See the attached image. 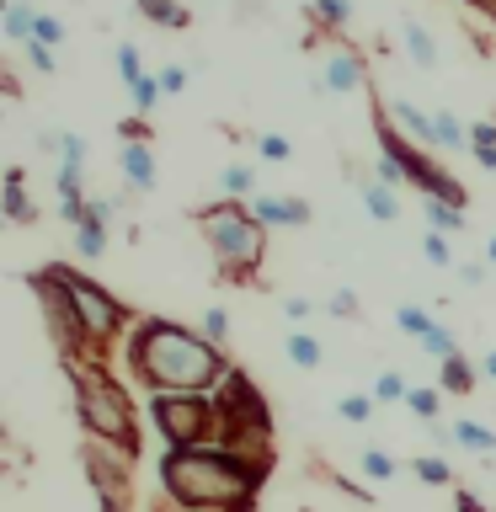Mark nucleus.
<instances>
[{"label":"nucleus","mask_w":496,"mask_h":512,"mask_svg":"<svg viewBox=\"0 0 496 512\" xmlns=\"http://www.w3.org/2000/svg\"><path fill=\"white\" fill-rule=\"evenodd\" d=\"M128 374L150 384L155 395H214L230 379V358L203 331L176 326V320H139L128 331Z\"/></svg>","instance_id":"f257e3e1"},{"label":"nucleus","mask_w":496,"mask_h":512,"mask_svg":"<svg viewBox=\"0 0 496 512\" xmlns=\"http://www.w3.org/2000/svg\"><path fill=\"white\" fill-rule=\"evenodd\" d=\"M267 480V459L235 454L224 443L208 448H166L160 486L182 512H251Z\"/></svg>","instance_id":"f03ea898"},{"label":"nucleus","mask_w":496,"mask_h":512,"mask_svg":"<svg viewBox=\"0 0 496 512\" xmlns=\"http://www.w3.org/2000/svg\"><path fill=\"white\" fill-rule=\"evenodd\" d=\"M70 368V390H75V416L91 432V443H107L118 454H139V427H134V400L118 384L107 363H64Z\"/></svg>","instance_id":"7ed1b4c3"},{"label":"nucleus","mask_w":496,"mask_h":512,"mask_svg":"<svg viewBox=\"0 0 496 512\" xmlns=\"http://www.w3.org/2000/svg\"><path fill=\"white\" fill-rule=\"evenodd\" d=\"M192 219H198L208 251H214L219 278H251V272L262 267V256H267V224L251 214V203L219 198V203L198 208Z\"/></svg>","instance_id":"20e7f679"},{"label":"nucleus","mask_w":496,"mask_h":512,"mask_svg":"<svg viewBox=\"0 0 496 512\" xmlns=\"http://www.w3.org/2000/svg\"><path fill=\"white\" fill-rule=\"evenodd\" d=\"M214 406H219V443L235 448V454H251V459H267V443H272V411L267 400L256 395V384L230 368V379L214 390Z\"/></svg>","instance_id":"39448f33"},{"label":"nucleus","mask_w":496,"mask_h":512,"mask_svg":"<svg viewBox=\"0 0 496 512\" xmlns=\"http://www.w3.org/2000/svg\"><path fill=\"white\" fill-rule=\"evenodd\" d=\"M54 278H59V288L70 294V304H75V315H80V326H86V336H91V347H96V358L107 363V352H112V342L128 331V304L123 299H112L102 283H91L86 272H75V267H59L54 262Z\"/></svg>","instance_id":"423d86ee"},{"label":"nucleus","mask_w":496,"mask_h":512,"mask_svg":"<svg viewBox=\"0 0 496 512\" xmlns=\"http://www.w3.org/2000/svg\"><path fill=\"white\" fill-rule=\"evenodd\" d=\"M150 416H155V432L166 438V448H208V443H219L214 395H155Z\"/></svg>","instance_id":"0eeeda50"},{"label":"nucleus","mask_w":496,"mask_h":512,"mask_svg":"<svg viewBox=\"0 0 496 512\" xmlns=\"http://www.w3.org/2000/svg\"><path fill=\"white\" fill-rule=\"evenodd\" d=\"M27 288H32V294H38V304H43V320H48V331H54V342H59V358H64V363H102V358H96V347H91V336H86V326H80L70 294L59 288L54 267L27 272Z\"/></svg>","instance_id":"6e6552de"},{"label":"nucleus","mask_w":496,"mask_h":512,"mask_svg":"<svg viewBox=\"0 0 496 512\" xmlns=\"http://www.w3.org/2000/svg\"><path fill=\"white\" fill-rule=\"evenodd\" d=\"M80 464H86V480H91L102 512H128V502H134L128 454H118V448H107V443H86V448H80Z\"/></svg>","instance_id":"1a4fd4ad"},{"label":"nucleus","mask_w":496,"mask_h":512,"mask_svg":"<svg viewBox=\"0 0 496 512\" xmlns=\"http://www.w3.org/2000/svg\"><path fill=\"white\" fill-rule=\"evenodd\" d=\"M368 86V70H363V54L358 48H331L326 64H320V91H331V96H347V91H363Z\"/></svg>","instance_id":"9d476101"},{"label":"nucleus","mask_w":496,"mask_h":512,"mask_svg":"<svg viewBox=\"0 0 496 512\" xmlns=\"http://www.w3.org/2000/svg\"><path fill=\"white\" fill-rule=\"evenodd\" d=\"M251 214L267 224V230H304L310 224V203L304 198H288V192H256L251 198Z\"/></svg>","instance_id":"9b49d317"},{"label":"nucleus","mask_w":496,"mask_h":512,"mask_svg":"<svg viewBox=\"0 0 496 512\" xmlns=\"http://www.w3.org/2000/svg\"><path fill=\"white\" fill-rule=\"evenodd\" d=\"M118 171H123L128 192H155V155H150V144H123Z\"/></svg>","instance_id":"f8f14e48"},{"label":"nucleus","mask_w":496,"mask_h":512,"mask_svg":"<svg viewBox=\"0 0 496 512\" xmlns=\"http://www.w3.org/2000/svg\"><path fill=\"white\" fill-rule=\"evenodd\" d=\"M6 219L11 224H32V219H38V208H32V198H27V171L22 166L6 171Z\"/></svg>","instance_id":"ddd939ff"},{"label":"nucleus","mask_w":496,"mask_h":512,"mask_svg":"<svg viewBox=\"0 0 496 512\" xmlns=\"http://www.w3.org/2000/svg\"><path fill=\"white\" fill-rule=\"evenodd\" d=\"M400 38H406V54L422 64V70H432V64H438V43H432V32L416 22V16H406V22H400Z\"/></svg>","instance_id":"4468645a"},{"label":"nucleus","mask_w":496,"mask_h":512,"mask_svg":"<svg viewBox=\"0 0 496 512\" xmlns=\"http://www.w3.org/2000/svg\"><path fill=\"white\" fill-rule=\"evenodd\" d=\"M38 16H43V11H32L27 0H11L6 16H0V27H6L11 43H32V32H38Z\"/></svg>","instance_id":"2eb2a0df"},{"label":"nucleus","mask_w":496,"mask_h":512,"mask_svg":"<svg viewBox=\"0 0 496 512\" xmlns=\"http://www.w3.org/2000/svg\"><path fill=\"white\" fill-rule=\"evenodd\" d=\"M384 112H390V118L400 123V134H411V139H427V144H432V112L411 107V102H400V96H395V102L384 107Z\"/></svg>","instance_id":"dca6fc26"},{"label":"nucleus","mask_w":496,"mask_h":512,"mask_svg":"<svg viewBox=\"0 0 496 512\" xmlns=\"http://www.w3.org/2000/svg\"><path fill=\"white\" fill-rule=\"evenodd\" d=\"M358 192H363V208H368V219H379V224H390V219L400 214V203H395V192H390V187H384V182H379V176H374V182H358Z\"/></svg>","instance_id":"f3484780"},{"label":"nucleus","mask_w":496,"mask_h":512,"mask_svg":"<svg viewBox=\"0 0 496 512\" xmlns=\"http://www.w3.org/2000/svg\"><path fill=\"white\" fill-rule=\"evenodd\" d=\"M139 16H144L150 27H187V22H192L182 0H139Z\"/></svg>","instance_id":"a211bd4d"},{"label":"nucleus","mask_w":496,"mask_h":512,"mask_svg":"<svg viewBox=\"0 0 496 512\" xmlns=\"http://www.w3.org/2000/svg\"><path fill=\"white\" fill-rule=\"evenodd\" d=\"M432 144H438V150H464V144H470V134H464V123L454 118V112H432Z\"/></svg>","instance_id":"6ab92c4d"},{"label":"nucleus","mask_w":496,"mask_h":512,"mask_svg":"<svg viewBox=\"0 0 496 512\" xmlns=\"http://www.w3.org/2000/svg\"><path fill=\"white\" fill-rule=\"evenodd\" d=\"M454 443L470 448V454H496V432L480 422H454Z\"/></svg>","instance_id":"aec40b11"},{"label":"nucleus","mask_w":496,"mask_h":512,"mask_svg":"<svg viewBox=\"0 0 496 512\" xmlns=\"http://www.w3.org/2000/svg\"><path fill=\"white\" fill-rule=\"evenodd\" d=\"M54 187H59V203H86V166H64L59 160Z\"/></svg>","instance_id":"412c9836"},{"label":"nucleus","mask_w":496,"mask_h":512,"mask_svg":"<svg viewBox=\"0 0 496 512\" xmlns=\"http://www.w3.org/2000/svg\"><path fill=\"white\" fill-rule=\"evenodd\" d=\"M443 390H454V395H470L475 390V368H470L464 352H454V358L443 363Z\"/></svg>","instance_id":"4be33fe9"},{"label":"nucleus","mask_w":496,"mask_h":512,"mask_svg":"<svg viewBox=\"0 0 496 512\" xmlns=\"http://www.w3.org/2000/svg\"><path fill=\"white\" fill-rule=\"evenodd\" d=\"M107 251V224H96V219H86L75 230V256H86V262H96V256Z\"/></svg>","instance_id":"5701e85b"},{"label":"nucleus","mask_w":496,"mask_h":512,"mask_svg":"<svg viewBox=\"0 0 496 512\" xmlns=\"http://www.w3.org/2000/svg\"><path fill=\"white\" fill-rule=\"evenodd\" d=\"M219 187H224V198H246V192H251V198H256V176H251V166H224L219 171Z\"/></svg>","instance_id":"b1692460"},{"label":"nucleus","mask_w":496,"mask_h":512,"mask_svg":"<svg viewBox=\"0 0 496 512\" xmlns=\"http://www.w3.org/2000/svg\"><path fill=\"white\" fill-rule=\"evenodd\" d=\"M283 352H288V363H299V368H320V342H315V336H304V331L288 336Z\"/></svg>","instance_id":"393cba45"},{"label":"nucleus","mask_w":496,"mask_h":512,"mask_svg":"<svg viewBox=\"0 0 496 512\" xmlns=\"http://www.w3.org/2000/svg\"><path fill=\"white\" fill-rule=\"evenodd\" d=\"M128 96H134V112H139V118H150V107H155L166 91H160V75H139L134 86H128Z\"/></svg>","instance_id":"a878e982"},{"label":"nucleus","mask_w":496,"mask_h":512,"mask_svg":"<svg viewBox=\"0 0 496 512\" xmlns=\"http://www.w3.org/2000/svg\"><path fill=\"white\" fill-rule=\"evenodd\" d=\"M347 16H352V0H315L310 6V22L320 27H347Z\"/></svg>","instance_id":"bb28decb"},{"label":"nucleus","mask_w":496,"mask_h":512,"mask_svg":"<svg viewBox=\"0 0 496 512\" xmlns=\"http://www.w3.org/2000/svg\"><path fill=\"white\" fill-rule=\"evenodd\" d=\"M411 470H416V480H422V486H448V480H454V470H448V459H438V454H422V459H416L411 464Z\"/></svg>","instance_id":"cd10ccee"},{"label":"nucleus","mask_w":496,"mask_h":512,"mask_svg":"<svg viewBox=\"0 0 496 512\" xmlns=\"http://www.w3.org/2000/svg\"><path fill=\"white\" fill-rule=\"evenodd\" d=\"M427 224L438 235H454V230H464V208H448V203H427Z\"/></svg>","instance_id":"c85d7f7f"},{"label":"nucleus","mask_w":496,"mask_h":512,"mask_svg":"<svg viewBox=\"0 0 496 512\" xmlns=\"http://www.w3.org/2000/svg\"><path fill=\"white\" fill-rule=\"evenodd\" d=\"M422 347H427V352H432V358H438V363H448V358H454V352H459V347H454V336H448V326H438V320H432V326L422 331Z\"/></svg>","instance_id":"c756f323"},{"label":"nucleus","mask_w":496,"mask_h":512,"mask_svg":"<svg viewBox=\"0 0 496 512\" xmlns=\"http://www.w3.org/2000/svg\"><path fill=\"white\" fill-rule=\"evenodd\" d=\"M411 395V384L395 374V368H384V374L374 379V400H384V406H395V400H406Z\"/></svg>","instance_id":"7c9ffc66"},{"label":"nucleus","mask_w":496,"mask_h":512,"mask_svg":"<svg viewBox=\"0 0 496 512\" xmlns=\"http://www.w3.org/2000/svg\"><path fill=\"white\" fill-rule=\"evenodd\" d=\"M395 326L406 331V336H416V342H422V331L432 326V315L422 310V304H400V310H395Z\"/></svg>","instance_id":"2f4dec72"},{"label":"nucleus","mask_w":496,"mask_h":512,"mask_svg":"<svg viewBox=\"0 0 496 512\" xmlns=\"http://www.w3.org/2000/svg\"><path fill=\"white\" fill-rule=\"evenodd\" d=\"M198 331H203V336H208V342H214V347H224V342H230V315H224L219 304H214V310L203 315V326H198Z\"/></svg>","instance_id":"473e14b6"},{"label":"nucleus","mask_w":496,"mask_h":512,"mask_svg":"<svg viewBox=\"0 0 496 512\" xmlns=\"http://www.w3.org/2000/svg\"><path fill=\"white\" fill-rule=\"evenodd\" d=\"M406 406H411L416 416H422V422H432V416H438V390H422V384H411Z\"/></svg>","instance_id":"72a5a7b5"},{"label":"nucleus","mask_w":496,"mask_h":512,"mask_svg":"<svg viewBox=\"0 0 496 512\" xmlns=\"http://www.w3.org/2000/svg\"><path fill=\"white\" fill-rule=\"evenodd\" d=\"M118 75H123V86H134V80L144 75V64H139V48H134V43H118Z\"/></svg>","instance_id":"f704fd0d"},{"label":"nucleus","mask_w":496,"mask_h":512,"mask_svg":"<svg viewBox=\"0 0 496 512\" xmlns=\"http://www.w3.org/2000/svg\"><path fill=\"white\" fill-rule=\"evenodd\" d=\"M470 150H475V155H491V150H496V123H491V118L470 123Z\"/></svg>","instance_id":"c9c22d12"},{"label":"nucleus","mask_w":496,"mask_h":512,"mask_svg":"<svg viewBox=\"0 0 496 512\" xmlns=\"http://www.w3.org/2000/svg\"><path fill=\"white\" fill-rule=\"evenodd\" d=\"M363 475H368V480H390V475H395V459L379 454V448H368V454H363Z\"/></svg>","instance_id":"e433bc0d"},{"label":"nucleus","mask_w":496,"mask_h":512,"mask_svg":"<svg viewBox=\"0 0 496 512\" xmlns=\"http://www.w3.org/2000/svg\"><path fill=\"white\" fill-rule=\"evenodd\" d=\"M422 256H427L432 267H448V262H454V256H448V240H443L438 230H427V235H422Z\"/></svg>","instance_id":"4c0bfd02"},{"label":"nucleus","mask_w":496,"mask_h":512,"mask_svg":"<svg viewBox=\"0 0 496 512\" xmlns=\"http://www.w3.org/2000/svg\"><path fill=\"white\" fill-rule=\"evenodd\" d=\"M118 139L123 144H150V118H139V112H134V118H123L118 123Z\"/></svg>","instance_id":"58836bf2"},{"label":"nucleus","mask_w":496,"mask_h":512,"mask_svg":"<svg viewBox=\"0 0 496 512\" xmlns=\"http://www.w3.org/2000/svg\"><path fill=\"white\" fill-rule=\"evenodd\" d=\"M256 155H262V160H288L294 150H288L283 134H256Z\"/></svg>","instance_id":"ea45409f"},{"label":"nucleus","mask_w":496,"mask_h":512,"mask_svg":"<svg viewBox=\"0 0 496 512\" xmlns=\"http://www.w3.org/2000/svg\"><path fill=\"white\" fill-rule=\"evenodd\" d=\"M326 310H331L336 320H358V294H352V288H336Z\"/></svg>","instance_id":"a19ab883"},{"label":"nucleus","mask_w":496,"mask_h":512,"mask_svg":"<svg viewBox=\"0 0 496 512\" xmlns=\"http://www.w3.org/2000/svg\"><path fill=\"white\" fill-rule=\"evenodd\" d=\"M32 43H43V48L64 43V22H59V16H38V32H32Z\"/></svg>","instance_id":"79ce46f5"},{"label":"nucleus","mask_w":496,"mask_h":512,"mask_svg":"<svg viewBox=\"0 0 496 512\" xmlns=\"http://www.w3.org/2000/svg\"><path fill=\"white\" fill-rule=\"evenodd\" d=\"M342 416L347 422H368V416H374V400L368 395H342Z\"/></svg>","instance_id":"37998d69"},{"label":"nucleus","mask_w":496,"mask_h":512,"mask_svg":"<svg viewBox=\"0 0 496 512\" xmlns=\"http://www.w3.org/2000/svg\"><path fill=\"white\" fill-rule=\"evenodd\" d=\"M59 160H64V166H86V139H80V134H64Z\"/></svg>","instance_id":"c03bdc74"},{"label":"nucleus","mask_w":496,"mask_h":512,"mask_svg":"<svg viewBox=\"0 0 496 512\" xmlns=\"http://www.w3.org/2000/svg\"><path fill=\"white\" fill-rule=\"evenodd\" d=\"M182 86H187V64H166V70H160V91L176 96Z\"/></svg>","instance_id":"a18cd8bd"},{"label":"nucleus","mask_w":496,"mask_h":512,"mask_svg":"<svg viewBox=\"0 0 496 512\" xmlns=\"http://www.w3.org/2000/svg\"><path fill=\"white\" fill-rule=\"evenodd\" d=\"M27 59L32 64H38V70L48 75V70H54V48H43V43H27Z\"/></svg>","instance_id":"49530a36"},{"label":"nucleus","mask_w":496,"mask_h":512,"mask_svg":"<svg viewBox=\"0 0 496 512\" xmlns=\"http://www.w3.org/2000/svg\"><path fill=\"white\" fill-rule=\"evenodd\" d=\"M283 315L288 320H304V315H310V299H283Z\"/></svg>","instance_id":"de8ad7c7"},{"label":"nucleus","mask_w":496,"mask_h":512,"mask_svg":"<svg viewBox=\"0 0 496 512\" xmlns=\"http://www.w3.org/2000/svg\"><path fill=\"white\" fill-rule=\"evenodd\" d=\"M459 512H486V502L475 491H459Z\"/></svg>","instance_id":"09e8293b"},{"label":"nucleus","mask_w":496,"mask_h":512,"mask_svg":"<svg viewBox=\"0 0 496 512\" xmlns=\"http://www.w3.org/2000/svg\"><path fill=\"white\" fill-rule=\"evenodd\" d=\"M459 278H464V283H470V288H475V283H486V267H480V262H470V267H464V272H459Z\"/></svg>","instance_id":"8fccbe9b"},{"label":"nucleus","mask_w":496,"mask_h":512,"mask_svg":"<svg viewBox=\"0 0 496 512\" xmlns=\"http://www.w3.org/2000/svg\"><path fill=\"white\" fill-rule=\"evenodd\" d=\"M480 368H486V379H491V384H496V347H491V352H486V358H480Z\"/></svg>","instance_id":"3c124183"},{"label":"nucleus","mask_w":496,"mask_h":512,"mask_svg":"<svg viewBox=\"0 0 496 512\" xmlns=\"http://www.w3.org/2000/svg\"><path fill=\"white\" fill-rule=\"evenodd\" d=\"M486 262L496 267V235H491V246H486Z\"/></svg>","instance_id":"603ef678"},{"label":"nucleus","mask_w":496,"mask_h":512,"mask_svg":"<svg viewBox=\"0 0 496 512\" xmlns=\"http://www.w3.org/2000/svg\"><path fill=\"white\" fill-rule=\"evenodd\" d=\"M486 16H491V22H496V0H486Z\"/></svg>","instance_id":"864d4df0"}]
</instances>
